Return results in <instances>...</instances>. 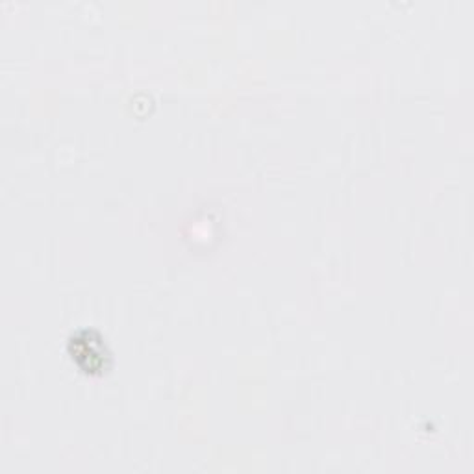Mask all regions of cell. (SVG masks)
<instances>
[{"instance_id": "cell-1", "label": "cell", "mask_w": 474, "mask_h": 474, "mask_svg": "<svg viewBox=\"0 0 474 474\" xmlns=\"http://www.w3.org/2000/svg\"><path fill=\"white\" fill-rule=\"evenodd\" d=\"M103 340L94 334V331L84 330L80 331L78 336H74L71 340V354L73 360L80 361L84 356L89 358V365L85 372H94V370H101L104 367V361L108 360V352L106 347L101 343Z\"/></svg>"}]
</instances>
